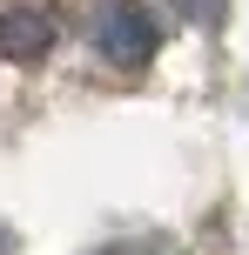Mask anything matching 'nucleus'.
<instances>
[{"mask_svg":"<svg viewBox=\"0 0 249 255\" xmlns=\"http://www.w3.org/2000/svg\"><path fill=\"white\" fill-rule=\"evenodd\" d=\"M47 40H54V20H47L40 7L0 13V54H13V61H40V54H47Z\"/></svg>","mask_w":249,"mask_h":255,"instance_id":"2","label":"nucleus"},{"mask_svg":"<svg viewBox=\"0 0 249 255\" xmlns=\"http://www.w3.org/2000/svg\"><path fill=\"white\" fill-rule=\"evenodd\" d=\"M223 7H229V0H175V13L196 20V27H216V20H223Z\"/></svg>","mask_w":249,"mask_h":255,"instance_id":"3","label":"nucleus"},{"mask_svg":"<svg viewBox=\"0 0 249 255\" xmlns=\"http://www.w3.org/2000/svg\"><path fill=\"white\" fill-rule=\"evenodd\" d=\"M94 47L115 67H148L155 47H162V20L142 0H101V7H94Z\"/></svg>","mask_w":249,"mask_h":255,"instance_id":"1","label":"nucleus"}]
</instances>
